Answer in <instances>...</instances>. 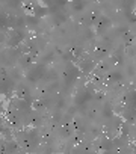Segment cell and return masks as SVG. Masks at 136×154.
Returning a JSON list of instances; mask_svg holds the SVG:
<instances>
[{"mask_svg":"<svg viewBox=\"0 0 136 154\" xmlns=\"http://www.w3.org/2000/svg\"><path fill=\"white\" fill-rule=\"evenodd\" d=\"M18 145L24 149H33L39 145V134L36 130H30V131H21L18 136Z\"/></svg>","mask_w":136,"mask_h":154,"instance_id":"6da1fadb","label":"cell"},{"mask_svg":"<svg viewBox=\"0 0 136 154\" xmlns=\"http://www.w3.org/2000/svg\"><path fill=\"white\" fill-rule=\"evenodd\" d=\"M27 77L32 80V82H36V80H39V79H42L44 77V68H42V65H30V69H29V74H27Z\"/></svg>","mask_w":136,"mask_h":154,"instance_id":"7a4b0ae2","label":"cell"},{"mask_svg":"<svg viewBox=\"0 0 136 154\" xmlns=\"http://www.w3.org/2000/svg\"><path fill=\"white\" fill-rule=\"evenodd\" d=\"M3 112V104H2V101H0V113Z\"/></svg>","mask_w":136,"mask_h":154,"instance_id":"3957f363","label":"cell"}]
</instances>
